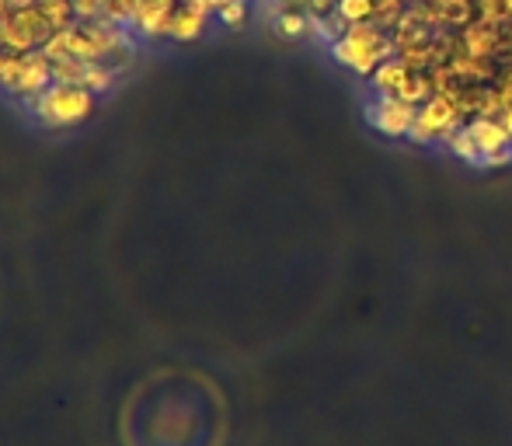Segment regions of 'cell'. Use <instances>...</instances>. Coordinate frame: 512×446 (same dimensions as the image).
I'll use <instances>...</instances> for the list:
<instances>
[{
  "label": "cell",
  "mask_w": 512,
  "mask_h": 446,
  "mask_svg": "<svg viewBox=\"0 0 512 446\" xmlns=\"http://www.w3.org/2000/svg\"><path fill=\"white\" fill-rule=\"evenodd\" d=\"M328 53L338 67L352 70L356 77H366V81H370L373 70H377L384 60H391V56H398V49H394L391 32H384V28H377L373 21H366V25L345 28V35L331 42Z\"/></svg>",
  "instance_id": "cell-1"
},
{
  "label": "cell",
  "mask_w": 512,
  "mask_h": 446,
  "mask_svg": "<svg viewBox=\"0 0 512 446\" xmlns=\"http://www.w3.org/2000/svg\"><path fill=\"white\" fill-rule=\"evenodd\" d=\"M98 109V95L77 84H49L42 95L28 102V115L42 129H74L88 122Z\"/></svg>",
  "instance_id": "cell-2"
},
{
  "label": "cell",
  "mask_w": 512,
  "mask_h": 446,
  "mask_svg": "<svg viewBox=\"0 0 512 446\" xmlns=\"http://www.w3.org/2000/svg\"><path fill=\"white\" fill-rule=\"evenodd\" d=\"M49 84H53V63L42 56V49H32V53H7L4 67H0V88H4L7 95L32 102Z\"/></svg>",
  "instance_id": "cell-3"
},
{
  "label": "cell",
  "mask_w": 512,
  "mask_h": 446,
  "mask_svg": "<svg viewBox=\"0 0 512 446\" xmlns=\"http://www.w3.org/2000/svg\"><path fill=\"white\" fill-rule=\"evenodd\" d=\"M453 95H457V91H450V95H432L429 102L418 109L415 126H411V133H408L411 143L429 147V143L443 140L446 133L464 126V112L457 109V98Z\"/></svg>",
  "instance_id": "cell-4"
},
{
  "label": "cell",
  "mask_w": 512,
  "mask_h": 446,
  "mask_svg": "<svg viewBox=\"0 0 512 446\" xmlns=\"http://www.w3.org/2000/svg\"><path fill=\"white\" fill-rule=\"evenodd\" d=\"M418 109L408 102H401L398 95H377V102L366 105V122L377 133H384L387 140H408L411 126H415Z\"/></svg>",
  "instance_id": "cell-5"
},
{
  "label": "cell",
  "mask_w": 512,
  "mask_h": 446,
  "mask_svg": "<svg viewBox=\"0 0 512 446\" xmlns=\"http://www.w3.org/2000/svg\"><path fill=\"white\" fill-rule=\"evenodd\" d=\"M182 0H140L129 18V32L143 42H157V39H171V21Z\"/></svg>",
  "instance_id": "cell-6"
},
{
  "label": "cell",
  "mask_w": 512,
  "mask_h": 446,
  "mask_svg": "<svg viewBox=\"0 0 512 446\" xmlns=\"http://www.w3.org/2000/svg\"><path fill=\"white\" fill-rule=\"evenodd\" d=\"M213 7L199 4V0H182L175 11V21H171V42L178 46H189V42H199L209 28V18H213Z\"/></svg>",
  "instance_id": "cell-7"
},
{
  "label": "cell",
  "mask_w": 512,
  "mask_h": 446,
  "mask_svg": "<svg viewBox=\"0 0 512 446\" xmlns=\"http://www.w3.org/2000/svg\"><path fill=\"white\" fill-rule=\"evenodd\" d=\"M460 49H464L467 56H478V60H492L502 49L499 28L485 25V21H471V25L460 32Z\"/></svg>",
  "instance_id": "cell-8"
},
{
  "label": "cell",
  "mask_w": 512,
  "mask_h": 446,
  "mask_svg": "<svg viewBox=\"0 0 512 446\" xmlns=\"http://www.w3.org/2000/svg\"><path fill=\"white\" fill-rule=\"evenodd\" d=\"M467 133H471V140L478 143L481 157L492 154V150H502L512 143V136L506 133V126H502L499 119H485V115H474L471 122H467Z\"/></svg>",
  "instance_id": "cell-9"
},
{
  "label": "cell",
  "mask_w": 512,
  "mask_h": 446,
  "mask_svg": "<svg viewBox=\"0 0 512 446\" xmlns=\"http://www.w3.org/2000/svg\"><path fill=\"white\" fill-rule=\"evenodd\" d=\"M411 77V67L401 56H391V60H384L377 70L370 74V84H373V91L377 95H398L401 91V84H405Z\"/></svg>",
  "instance_id": "cell-10"
},
{
  "label": "cell",
  "mask_w": 512,
  "mask_h": 446,
  "mask_svg": "<svg viewBox=\"0 0 512 446\" xmlns=\"http://www.w3.org/2000/svg\"><path fill=\"white\" fill-rule=\"evenodd\" d=\"M436 4V0H432ZM474 11H478V0H439L436 14H439V32L443 28H467L474 21Z\"/></svg>",
  "instance_id": "cell-11"
},
{
  "label": "cell",
  "mask_w": 512,
  "mask_h": 446,
  "mask_svg": "<svg viewBox=\"0 0 512 446\" xmlns=\"http://www.w3.org/2000/svg\"><path fill=\"white\" fill-rule=\"evenodd\" d=\"M272 32H276L279 39H286V42L304 39V35H310L307 11H279L276 18H272Z\"/></svg>",
  "instance_id": "cell-12"
},
{
  "label": "cell",
  "mask_w": 512,
  "mask_h": 446,
  "mask_svg": "<svg viewBox=\"0 0 512 446\" xmlns=\"http://www.w3.org/2000/svg\"><path fill=\"white\" fill-rule=\"evenodd\" d=\"M443 147L450 150L453 157H460V161H467V164H474V168H481V150H478V143L471 140L467 126H460V129H453V133H446L443 136Z\"/></svg>",
  "instance_id": "cell-13"
},
{
  "label": "cell",
  "mask_w": 512,
  "mask_h": 446,
  "mask_svg": "<svg viewBox=\"0 0 512 446\" xmlns=\"http://www.w3.org/2000/svg\"><path fill=\"white\" fill-rule=\"evenodd\" d=\"M432 95H436V91H432L429 70H411V77H408L405 84H401V91H398L401 102L415 105V109H422V105L429 102Z\"/></svg>",
  "instance_id": "cell-14"
},
{
  "label": "cell",
  "mask_w": 512,
  "mask_h": 446,
  "mask_svg": "<svg viewBox=\"0 0 512 446\" xmlns=\"http://www.w3.org/2000/svg\"><path fill=\"white\" fill-rule=\"evenodd\" d=\"M39 11H42V18H46V25L53 28V32L70 28L77 21L74 0H39Z\"/></svg>",
  "instance_id": "cell-15"
},
{
  "label": "cell",
  "mask_w": 512,
  "mask_h": 446,
  "mask_svg": "<svg viewBox=\"0 0 512 446\" xmlns=\"http://www.w3.org/2000/svg\"><path fill=\"white\" fill-rule=\"evenodd\" d=\"M338 14L345 18V25H366L377 14V0H338Z\"/></svg>",
  "instance_id": "cell-16"
},
{
  "label": "cell",
  "mask_w": 512,
  "mask_h": 446,
  "mask_svg": "<svg viewBox=\"0 0 512 446\" xmlns=\"http://www.w3.org/2000/svg\"><path fill=\"white\" fill-rule=\"evenodd\" d=\"M216 21H220L223 28H230V32H241V28L248 25V0H230V4H223L220 11H216Z\"/></svg>",
  "instance_id": "cell-17"
},
{
  "label": "cell",
  "mask_w": 512,
  "mask_h": 446,
  "mask_svg": "<svg viewBox=\"0 0 512 446\" xmlns=\"http://www.w3.org/2000/svg\"><path fill=\"white\" fill-rule=\"evenodd\" d=\"M478 21H485V25H492V28L506 25V21H512L509 4L506 0H478Z\"/></svg>",
  "instance_id": "cell-18"
},
{
  "label": "cell",
  "mask_w": 512,
  "mask_h": 446,
  "mask_svg": "<svg viewBox=\"0 0 512 446\" xmlns=\"http://www.w3.org/2000/svg\"><path fill=\"white\" fill-rule=\"evenodd\" d=\"M102 7H105V0H74L77 21H95V18H102Z\"/></svg>",
  "instance_id": "cell-19"
},
{
  "label": "cell",
  "mask_w": 512,
  "mask_h": 446,
  "mask_svg": "<svg viewBox=\"0 0 512 446\" xmlns=\"http://www.w3.org/2000/svg\"><path fill=\"white\" fill-rule=\"evenodd\" d=\"M509 164H512V143H509V147L492 150V154L481 157V168H485V171H492V168H509Z\"/></svg>",
  "instance_id": "cell-20"
},
{
  "label": "cell",
  "mask_w": 512,
  "mask_h": 446,
  "mask_svg": "<svg viewBox=\"0 0 512 446\" xmlns=\"http://www.w3.org/2000/svg\"><path fill=\"white\" fill-rule=\"evenodd\" d=\"M11 4V11H25V7H35L39 0H7Z\"/></svg>",
  "instance_id": "cell-21"
},
{
  "label": "cell",
  "mask_w": 512,
  "mask_h": 446,
  "mask_svg": "<svg viewBox=\"0 0 512 446\" xmlns=\"http://www.w3.org/2000/svg\"><path fill=\"white\" fill-rule=\"evenodd\" d=\"M7 14H11V4H7V0H0V18H7Z\"/></svg>",
  "instance_id": "cell-22"
},
{
  "label": "cell",
  "mask_w": 512,
  "mask_h": 446,
  "mask_svg": "<svg viewBox=\"0 0 512 446\" xmlns=\"http://www.w3.org/2000/svg\"><path fill=\"white\" fill-rule=\"evenodd\" d=\"M4 60H7V53H4V49H0V67H4Z\"/></svg>",
  "instance_id": "cell-23"
}]
</instances>
